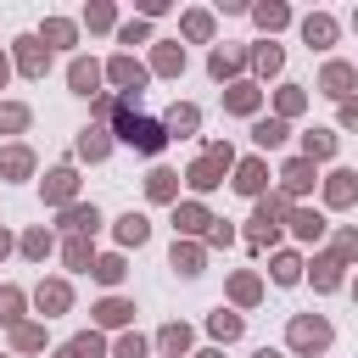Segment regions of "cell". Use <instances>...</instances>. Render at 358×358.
Here are the masks:
<instances>
[{"label": "cell", "instance_id": "34", "mask_svg": "<svg viewBox=\"0 0 358 358\" xmlns=\"http://www.w3.org/2000/svg\"><path fill=\"white\" fill-rule=\"evenodd\" d=\"M22 123H28L22 106H0V129H22Z\"/></svg>", "mask_w": 358, "mask_h": 358}, {"label": "cell", "instance_id": "37", "mask_svg": "<svg viewBox=\"0 0 358 358\" xmlns=\"http://www.w3.org/2000/svg\"><path fill=\"white\" fill-rule=\"evenodd\" d=\"M140 352H145L140 336H123V341H117V358H140Z\"/></svg>", "mask_w": 358, "mask_h": 358}, {"label": "cell", "instance_id": "38", "mask_svg": "<svg viewBox=\"0 0 358 358\" xmlns=\"http://www.w3.org/2000/svg\"><path fill=\"white\" fill-rule=\"evenodd\" d=\"M17 308H22V296L17 291H0V319H17Z\"/></svg>", "mask_w": 358, "mask_h": 358}, {"label": "cell", "instance_id": "13", "mask_svg": "<svg viewBox=\"0 0 358 358\" xmlns=\"http://www.w3.org/2000/svg\"><path fill=\"white\" fill-rule=\"evenodd\" d=\"M173 179H179V173H168V168H157V173L145 179V190H151L157 201H168V196H173Z\"/></svg>", "mask_w": 358, "mask_h": 358}, {"label": "cell", "instance_id": "47", "mask_svg": "<svg viewBox=\"0 0 358 358\" xmlns=\"http://www.w3.org/2000/svg\"><path fill=\"white\" fill-rule=\"evenodd\" d=\"M0 84H6V62H0Z\"/></svg>", "mask_w": 358, "mask_h": 358}, {"label": "cell", "instance_id": "31", "mask_svg": "<svg viewBox=\"0 0 358 358\" xmlns=\"http://www.w3.org/2000/svg\"><path fill=\"white\" fill-rule=\"evenodd\" d=\"M39 308H67V285H45L39 291Z\"/></svg>", "mask_w": 358, "mask_h": 358}, {"label": "cell", "instance_id": "1", "mask_svg": "<svg viewBox=\"0 0 358 358\" xmlns=\"http://www.w3.org/2000/svg\"><path fill=\"white\" fill-rule=\"evenodd\" d=\"M123 140H129L134 151H162V140H168V134H162V123H151V117H134V112H129V117H123Z\"/></svg>", "mask_w": 358, "mask_h": 358}, {"label": "cell", "instance_id": "20", "mask_svg": "<svg viewBox=\"0 0 358 358\" xmlns=\"http://www.w3.org/2000/svg\"><path fill=\"white\" fill-rule=\"evenodd\" d=\"M336 280H341V263H336V257H319V274H313V285H319V291H330Z\"/></svg>", "mask_w": 358, "mask_h": 358}, {"label": "cell", "instance_id": "28", "mask_svg": "<svg viewBox=\"0 0 358 358\" xmlns=\"http://www.w3.org/2000/svg\"><path fill=\"white\" fill-rule=\"evenodd\" d=\"M67 224H73V229H95L101 218H95V207H67Z\"/></svg>", "mask_w": 358, "mask_h": 358}, {"label": "cell", "instance_id": "36", "mask_svg": "<svg viewBox=\"0 0 358 358\" xmlns=\"http://www.w3.org/2000/svg\"><path fill=\"white\" fill-rule=\"evenodd\" d=\"M22 246H28V257H45V246H50V235H45V229H34V235H28Z\"/></svg>", "mask_w": 358, "mask_h": 358}, {"label": "cell", "instance_id": "3", "mask_svg": "<svg viewBox=\"0 0 358 358\" xmlns=\"http://www.w3.org/2000/svg\"><path fill=\"white\" fill-rule=\"evenodd\" d=\"M291 341H296L302 352H308V347L319 352V347L330 341V324H324V319H296V324H291Z\"/></svg>", "mask_w": 358, "mask_h": 358}, {"label": "cell", "instance_id": "26", "mask_svg": "<svg viewBox=\"0 0 358 358\" xmlns=\"http://www.w3.org/2000/svg\"><path fill=\"white\" fill-rule=\"evenodd\" d=\"M162 347H168V352H185V347H190V330H185V324H168V330H162Z\"/></svg>", "mask_w": 358, "mask_h": 358}, {"label": "cell", "instance_id": "8", "mask_svg": "<svg viewBox=\"0 0 358 358\" xmlns=\"http://www.w3.org/2000/svg\"><path fill=\"white\" fill-rule=\"evenodd\" d=\"M45 196H50V201H67V196H73V168H56V173L45 179Z\"/></svg>", "mask_w": 358, "mask_h": 358}, {"label": "cell", "instance_id": "10", "mask_svg": "<svg viewBox=\"0 0 358 358\" xmlns=\"http://www.w3.org/2000/svg\"><path fill=\"white\" fill-rule=\"evenodd\" d=\"M280 179H285V190H308V185H313V162H291Z\"/></svg>", "mask_w": 358, "mask_h": 358}, {"label": "cell", "instance_id": "25", "mask_svg": "<svg viewBox=\"0 0 358 358\" xmlns=\"http://www.w3.org/2000/svg\"><path fill=\"white\" fill-rule=\"evenodd\" d=\"M213 336H224V341H229V336H241V319L218 308V313H213Z\"/></svg>", "mask_w": 358, "mask_h": 358}, {"label": "cell", "instance_id": "33", "mask_svg": "<svg viewBox=\"0 0 358 358\" xmlns=\"http://www.w3.org/2000/svg\"><path fill=\"white\" fill-rule=\"evenodd\" d=\"M45 39H50V45H67V39H73V22H45Z\"/></svg>", "mask_w": 358, "mask_h": 358}, {"label": "cell", "instance_id": "21", "mask_svg": "<svg viewBox=\"0 0 358 358\" xmlns=\"http://www.w3.org/2000/svg\"><path fill=\"white\" fill-rule=\"evenodd\" d=\"M129 313H134L129 302H101V308H95V319H101V324H123Z\"/></svg>", "mask_w": 358, "mask_h": 358}, {"label": "cell", "instance_id": "35", "mask_svg": "<svg viewBox=\"0 0 358 358\" xmlns=\"http://www.w3.org/2000/svg\"><path fill=\"white\" fill-rule=\"evenodd\" d=\"M291 224H296V235H319V229H324V224H319V218H313V213H296V218H291Z\"/></svg>", "mask_w": 358, "mask_h": 358}, {"label": "cell", "instance_id": "2", "mask_svg": "<svg viewBox=\"0 0 358 358\" xmlns=\"http://www.w3.org/2000/svg\"><path fill=\"white\" fill-rule=\"evenodd\" d=\"M224 168H229V145H213V151H207V157L190 168V185H196V190H213Z\"/></svg>", "mask_w": 358, "mask_h": 358}, {"label": "cell", "instance_id": "46", "mask_svg": "<svg viewBox=\"0 0 358 358\" xmlns=\"http://www.w3.org/2000/svg\"><path fill=\"white\" fill-rule=\"evenodd\" d=\"M6 246H11V241H6V235H0V252H6Z\"/></svg>", "mask_w": 358, "mask_h": 358}, {"label": "cell", "instance_id": "9", "mask_svg": "<svg viewBox=\"0 0 358 358\" xmlns=\"http://www.w3.org/2000/svg\"><path fill=\"white\" fill-rule=\"evenodd\" d=\"M347 84H352V67L330 62V67H324V90H330V95H347Z\"/></svg>", "mask_w": 358, "mask_h": 358}, {"label": "cell", "instance_id": "16", "mask_svg": "<svg viewBox=\"0 0 358 358\" xmlns=\"http://www.w3.org/2000/svg\"><path fill=\"white\" fill-rule=\"evenodd\" d=\"M168 129H173V134H190V129H196V106H173V112H168Z\"/></svg>", "mask_w": 358, "mask_h": 358}, {"label": "cell", "instance_id": "14", "mask_svg": "<svg viewBox=\"0 0 358 358\" xmlns=\"http://www.w3.org/2000/svg\"><path fill=\"white\" fill-rule=\"evenodd\" d=\"M173 268L179 274H201V252L196 246H173Z\"/></svg>", "mask_w": 358, "mask_h": 358}, {"label": "cell", "instance_id": "17", "mask_svg": "<svg viewBox=\"0 0 358 358\" xmlns=\"http://www.w3.org/2000/svg\"><path fill=\"white\" fill-rule=\"evenodd\" d=\"M78 151H84V157H106V129H84Z\"/></svg>", "mask_w": 358, "mask_h": 358}, {"label": "cell", "instance_id": "41", "mask_svg": "<svg viewBox=\"0 0 358 358\" xmlns=\"http://www.w3.org/2000/svg\"><path fill=\"white\" fill-rule=\"evenodd\" d=\"M67 263H73V268H84V263H90V246H84V241H73V246H67Z\"/></svg>", "mask_w": 358, "mask_h": 358}, {"label": "cell", "instance_id": "32", "mask_svg": "<svg viewBox=\"0 0 358 358\" xmlns=\"http://www.w3.org/2000/svg\"><path fill=\"white\" fill-rule=\"evenodd\" d=\"M257 22H263V28H280V22H285V6H257Z\"/></svg>", "mask_w": 358, "mask_h": 358}, {"label": "cell", "instance_id": "12", "mask_svg": "<svg viewBox=\"0 0 358 358\" xmlns=\"http://www.w3.org/2000/svg\"><path fill=\"white\" fill-rule=\"evenodd\" d=\"M235 185H241L246 196H257V190H263V162H246V168L235 173Z\"/></svg>", "mask_w": 358, "mask_h": 358}, {"label": "cell", "instance_id": "29", "mask_svg": "<svg viewBox=\"0 0 358 358\" xmlns=\"http://www.w3.org/2000/svg\"><path fill=\"white\" fill-rule=\"evenodd\" d=\"M173 218H179V229H201V224H213V218H207L201 207H179Z\"/></svg>", "mask_w": 358, "mask_h": 358}, {"label": "cell", "instance_id": "22", "mask_svg": "<svg viewBox=\"0 0 358 358\" xmlns=\"http://www.w3.org/2000/svg\"><path fill=\"white\" fill-rule=\"evenodd\" d=\"M157 67H162V73H179V67H185V50H179V45H162V50H157Z\"/></svg>", "mask_w": 358, "mask_h": 358}, {"label": "cell", "instance_id": "44", "mask_svg": "<svg viewBox=\"0 0 358 358\" xmlns=\"http://www.w3.org/2000/svg\"><path fill=\"white\" fill-rule=\"evenodd\" d=\"M235 296H241V302H252V296H257V280H246V274H241V280H235Z\"/></svg>", "mask_w": 358, "mask_h": 358}, {"label": "cell", "instance_id": "39", "mask_svg": "<svg viewBox=\"0 0 358 358\" xmlns=\"http://www.w3.org/2000/svg\"><path fill=\"white\" fill-rule=\"evenodd\" d=\"M257 67H263V73H274V67H280V50H274V45H263V50H257Z\"/></svg>", "mask_w": 358, "mask_h": 358}, {"label": "cell", "instance_id": "15", "mask_svg": "<svg viewBox=\"0 0 358 358\" xmlns=\"http://www.w3.org/2000/svg\"><path fill=\"white\" fill-rule=\"evenodd\" d=\"M229 106H235V112H252V106H257V90H252V84H229Z\"/></svg>", "mask_w": 358, "mask_h": 358}, {"label": "cell", "instance_id": "23", "mask_svg": "<svg viewBox=\"0 0 358 358\" xmlns=\"http://www.w3.org/2000/svg\"><path fill=\"white\" fill-rule=\"evenodd\" d=\"M330 201H352V173H330Z\"/></svg>", "mask_w": 358, "mask_h": 358}, {"label": "cell", "instance_id": "6", "mask_svg": "<svg viewBox=\"0 0 358 358\" xmlns=\"http://www.w3.org/2000/svg\"><path fill=\"white\" fill-rule=\"evenodd\" d=\"M95 84H101V67L95 62H73V90L78 95H95Z\"/></svg>", "mask_w": 358, "mask_h": 358}, {"label": "cell", "instance_id": "43", "mask_svg": "<svg viewBox=\"0 0 358 358\" xmlns=\"http://www.w3.org/2000/svg\"><path fill=\"white\" fill-rule=\"evenodd\" d=\"M229 67H235V56H229V50H213V73H218V78H224V73H229Z\"/></svg>", "mask_w": 358, "mask_h": 358}, {"label": "cell", "instance_id": "40", "mask_svg": "<svg viewBox=\"0 0 358 358\" xmlns=\"http://www.w3.org/2000/svg\"><path fill=\"white\" fill-rule=\"evenodd\" d=\"M6 173H28V151H6Z\"/></svg>", "mask_w": 358, "mask_h": 358}, {"label": "cell", "instance_id": "48", "mask_svg": "<svg viewBox=\"0 0 358 358\" xmlns=\"http://www.w3.org/2000/svg\"><path fill=\"white\" fill-rule=\"evenodd\" d=\"M257 358H274V352H257Z\"/></svg>", "mask_w": 358, "mask_h": 358}, {"label": "cell", "instance_id": "11", "mask_svg": "<svg viewBox=\"0 0 358 358\" xmlns=\"http://www.w3.org/2000/svg\"><path fill=\"white\" fill-rule=\"evenodd\" d=\"M252 134H257V145H280V140H285V123H280V117H263Z\"/></svg>", "mask_w": 358, "mask_h": 358}, {"label": "cell", "instance_id": "42", "mask_svg": "<svg viewBox=\"0 0 358 358\" xmlns=\"http://www.w3.org/2000/svg\"><path fill=\"white\" fill-rule=\"evenodd\" d=\"M112 22V6H90V28H106Z\"/></svg>", "mask_w": 358, "mask_h": 358}, {"label": "cell", "instance_id": "45", "mask_svg": "<svg viewBox=\"0 0 358 358\" xmlns=\"http://www.w3.org/2000/svg\"><path fill=\"white\" fill-rule=\"evenodd\" d=\"M341 123H352V129H358V101H347V106H341Z\"/></svg>", "mask_w": 358, "mask_h": 358}, {"label": "cell", "instance_id": "27", "mask_svg": "<svg viewBox=\"0 0 358 358\" xmlns=\"http://www.w3.org/2000/svg\"><path fill=\"white\" fill-rule=\"evenodd\" d=\"M95 352H101V341H95V336H78L73 347H62V358H95Z\"/></svg>", "mask_w": 358, "mask_h": 358}, {"label": "cell", "instance_id": "5", "mask_svg": "<svg viewBox=\"0 0 358 358\" xmlns=\"http://www.w3.org/2000/svg\"><path fill=\"white\" fill-rule=\"evenodd\" d=\"M112 78H117V84H129V95H140V84H145V67H134L129 56H117V62H112Z\"/></svg>", "mask_w": 358, "mask_h": 358}, {"label": "cell", "instance_id": "30", "mask_svg": "<svg viewBox=\"0 0 358 358\" xmlns=\"http://www.w3.org/2000/svg\"><path fill=\"white\" fill-rule=\"evenodd\" d=\"M95 274H101L106 285H112V280H123V257H101V263H95Z\"/></svg>", "mask_w": 358, "mask_h": 358}, {"label": "cell", "instance_id": "19", "mask_svg": "<svg viewBox=\"0 0 358 358\" xmlns=\"http://www.w3.org/2000/svg\"><path fill=\"white\" fill-rule=\"evenodd\" d=\"M117 241H134V246H140V241H145V218H140V213H129V218L117 224Z\"/></svg>", "mask_w": 358, "mask_h": 358}, {"label": "cell", "instance_id": "7", "mask_svg": "<svg viewBox=\"0 0 358 358\" xmlns=\"http://www.w3.org/2000/svg\"><path fill=\"white\" fill-rule=\"evenodd\" d=\"M302 34H308V45H330V39H336V22H330V17H308Z\"/></svg>", "mask_w": 358, "mask_h": 358}, {"label": "cell", "instance_id": "4", "mask_svg": "<svg viewBox=\"0 0 358 358\" xmlns=\"http://www.w3.org/2000/svg\"><path fill=\"white\" fill-rule=\"evenodd\" d=\"M17 62H22V73H34V78H39L50 56H45V45H39V39H17Z\"/></svg>", "mask_w": 358, "mask_h": 358}, {"label": "cell", "instance_id": "18", "mask_svg": "<svg viewBox=\"0 0 358 358\" xmlns=\"http://www.w3.org/2000/svg\"><path fill=\"white\" fill-rule=\"evenodd\" d=\"M302 145H308V157H330V151H336V134H324V129H313V134H308Z\"/></svg>", "mask_w": 358, "mask_h": 358}, {"label": "cell", "instance_id": "24", "mask_svg": "<svg viewBox=\"0 0 358 358\" xmlns=\"http://www.w3.org/2000/svg\"><path fill=\"white\" fill-rule=\"evenodd\" d=\"M296 274H302V263H296L291 252H285V257H274V280H280V285H291Z\"/></svg>", "mask_w": 358, "mask_h": 358}]
</instances>
